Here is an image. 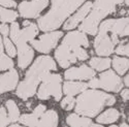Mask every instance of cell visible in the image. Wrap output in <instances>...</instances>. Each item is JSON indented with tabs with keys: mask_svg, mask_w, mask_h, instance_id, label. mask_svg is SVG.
I'll list each match as a JSON object with an SVG mask.
<instances>
[{
	"mask_svg": "<svg viewBox=\"0 0 129 127\" xmlns=\"http://www.w3.org/2000/svg\"><path fill=\"white\" fill-rule=\"evenodd\" d=\"M38 117H36V116H34L33 114H31V115H23V116H21V117L19 118V122L21 124H23V125H26V126H32V127H34V126H37V123H38Z\"/></svg>",
	"mask_w": 129,
	"mask_h": 127,
	"instance_id": "24",
	"label": "cell"
},
{
	"mask_svg": "<svg viewBox=\"0 0 129 127\" xmlns=\"http://www.w3.org/2000/svg\"><path fill=\"white\" fill-rule=\"evenodd\" d=\"M116 102L115 96L98 90L83 91L76 100V112L85 117H95L106 105H113Z\"/></svg>",
	"mask_w": 129,
	"mask_h": 127,
	"instance_id": "5",
	"label": "cell"
},
{
	"mask_svg": "<svg viewBox=\"0 0 129 127\" xmlns=\"http://www.w3.org/2000/svg\"><path fill=\"white\" fill-rule=\"evenodd\" d=\"M129 91H128V89H125V90H123L122 92H121V96H122V98L125 100V101H127L128 100V98H129Z\"/></svg>",
	"mask_w": 129,
	"mask_h": 127,
	"instance_id": "33",
	"label": "cell"
},
{
	"mask_svg": "<svg viewBox=\"0 0 129 127\" xmlns=\"http://www.w3.org/2000/svg\"><path fill=\"white\" fill-rule=\"evenodd\" d=\"M92 5H93V3L90 2V1L86 2L76 14H74L71 18H69L66 21L65 24H64V29H65V30H71L73 28H76L82 22V21L86 18V16L89 14V12L92 8Z\"/></svg>",
	"mask_w": 129,
	"mask_h": 127,
	"instance_id": "13",
	"label": "cell"
},
{
	"mask_svg": "<svg viewBox=\"0 0 129 127\" xmlns=\"http://www.w3.org/2000/svg\"><path fill=\"white\" fill-rule=\"evenodd\" d=\"M125 3H126V4L128 5V0H125Z\"/></svg>",
	"mask_w": 129,
	"mask_h": 127,
	"instance_id": "37",
	"label": "cell"
},
{
	"mask_svg": "<svg viewBox=\"0 0 129 127\" xmlns=\"http://www.w3.org/2000/svg\"><path fill=\"white\" fill-rule=\"evenodd\" d=\"M74 104H76V99L73 98V96H70V95H67V97H65L61 101V107L65 111L72 110Z\"/></svg>",
	"mask_w": 129,
	"mask_h": 127,
	"instance_id": "26",
	"label": "cell"
},
{
	"mask_svg": "<svg viewBox=\"0 0 129 127\" xmlns=\"http://www.w3.org/2000/svg\"><path fill=\"white\" fill-rule=\"evenodd\" d=\"M119 117L120 114L116 109H110L102 113L100 116H98V118L96 120L99 124H112L119 119Z\"/></svg>",
	"mask_w": 129,
	"mask_h": 127,
	"instance_id": "19",
	"label": "cell"
},
{
	"mask_svg": "<svg viewBox=\"0 0 129 127\" xmlns=\"http://www.w3.org/2000/svg\"><path fill=\"white\" fill-rule=\"evenodd\" d=\"M0 5H3L5 7H16L17 3L15 0H0Z\"/></svg>",
	"mask_w": 129,
	"mask_h": 127,
	"instance_id": "31",
	"label": "cell"
},
{
	"mask_svg": "<svg viewBox=\"0 0 129 127\" xmlns=\"http://www.w3.org/2000/svg\"><path fill=\"white\" fill-rule=\"evenodd\" d=\"M14 67V62L12 58L4 55L3 53L0 54V70H6Z\"/></svg>",
	"mask_w": 129,
	"mask_h": 127,
	"instance_id": "25",
	"label": "cell"
},
{
	"mask_svg": "<svg viewBox=\"0 0 129 127\" xmlns=\"http://www.w3.org/2000/svg\"><path fill=\"white\" fill-rule=\"evenodd\" d=\"M45 111H46V105H44V104H39V105H37V107L35 108V110L33 111V115L39 118L40 116L45 113Z\"/></svg>",
	"mask_w": 129,
	"mask_h": 127,
	"instance_id": "30",
	"label": "cell"
},
{
	"mask_svg": "<svg viewBox=\"0 0 129 127\" xmlns=\"http://www.w3.org/2000/svg\"><path fill=\"white\" fill-rule=\"evenodd\" d=\"M89 47V40L86 33L82 31H72L63 38L61 46L56 50L55 57L59 65L63 68L69 67L78 60L88 59L85 48Z\"/></svg>",
	"mask_w": 129,
	"mask_h": 127,
	"instance_id": "2",
	"label": "cell"
},
{
	"mask_svg": "<svg viewBox=\"0 0 129 127\" xmlns=\"http://www.w3.org/2000/svg\"><path fill=\"white\" fill-rule=\"evenodd\" d=\"M128 35V18L106 20L99 27V32L94 41L96 54L109 56L115 51V46L119 44V37Z\"/></svg>",
	"mask_w": 129,
	"mask_h": 127,
	"instance_id": "1",
	"label": "cell"
},
{
	"mask_svg": "<svg viewBox=\"0 0 129 127\" xmlns=\"http://www.w3.org/2000/svg\"><path fill=\"white\" fill-rule=\"evenodd\" d=\"M120 126H127V127H128V125H127V124H126V123H122V124H121V125H120Z\"/></svg>",
	"mask_w": 129,
	"mask_h": 127,
	"instance_id": "36",
	"label": "cell"
},
{
	"mask_svg": "<svg viewBox=\"0 0 129 127\" xmlns=\"http://www.w3.org/2000/svg\"><path fill=\"white\" fill-rule=\"evenodd\" d=\"M49 5V0H31L20 3L19 12L23 18H36Z\"/></svg>",
	"mask_w": 129,
	"mask_h": 127,
	"instance_id": "11",
	"label": "cell"
},
{
	"mask_svg": "<svg viewBox=\"0 0 129 127\" xmlns=\"http://www.w3.org/2000/svg\"><path fill=\"white\" fill-rule=\"evenodd\" d=\"M3 53V45H2V38L0 36V54Z\"/></svg>",
	"mask_w": 129,
	"mask_h": 127,
	"instance_id": "34",
	"label": "cell"
},
{
	"mask_svg": "<svg viewBox=\"0 0 129 127\" xmlns=\"http://www.w3.org/2000/svg\"><path fill=\"white\" fill-rule=\"evenodd\" d=\"M128 78H129V77H128V75H127V77H125V78H124V84H125V86H127V87H128V80H129Z\"/></svg>",
	"mask_w": 129,
	"mask_h": 127,
	"instance_id": "35",
	"label": "cell"
},
{
	"mask_svg": "<svg viewBox=\"0 0 129 127\" xmlns=\"http://www.w3.org/2000/svg\"><path fill=\"white\" fill-rule=\"evenodd\" d=\"M10 123L8 116L6 114V111L4 108H0V127L1 126H6Z\"/></svg>",
	"mask_w": 129,
	"mask_h": 127,
	"instance_id": "28",
	"label": "cell"
},
{
	"mask_svg": "<svg viewBox=\"0 0 129 127\" xmlns=\"http://www.w3.org/2000/svg\"><path fill=\"white\" fill-rule=\"evenodd\" d=\"M42 84L37 92V96L41 100L49 99L53 96L56 100H60L62 96L61 90V77L59 75H48L42 79Z\"/></svg>",
	"mask_w": 129,
	"mask_h": 127,
	"instance_id": "7",
	"label": "cell"
},
{
	"mask_svg": "<svg viewBox=\"0 0 129 127\" xmlns=\"http://www.w3.org/2000/svg\"><path fill=\"white\" fill-rule=\"evenodd\" d=\"M124 0H95L93 9L90 15L82 21L80 31L90 35H95L98 31V26L102 19L114 13L116 6L123 3Z\"/></svg>",
	"mask_w": 129,
	"mask_h": 127,
	"instance_id": "6",
	"label": "cell"
},
{
	"mask_svg": "<svg viewBox=\"0 0 129 127\" xmlns=\"http://www.w3.org/2000/svg\"><path fill=\"white\" fill-rule=\"evenodd\" d=\"M19 82V75L16 69H12L4 75L0 76V94L12 91L15 89Z\"/></svg>",
	"mask_w": 129,
	"mask_h": 127,
	"instance_id": "14",
	"label": "cell"
},
{
	"mask_svg": "<svg viewBox=\"0 0 129 127\" xmlns=\"http://www.w3.org/2000/svg\"><path fill=\"white\" fill-rule=\"evenodd\" d=\"M113 66L114 69L117 71L119 76H123L127 72L129 63L126 58H120V57H115L113 59Z\"/></svg>",
	"mask_w": 129,
	"mask_h": 127,
	"instance_id": "20",
	"label": "cell"
},
{
	"mask_svg": "<svg viewBox=\"0 0 129 127\" xmlns=\"http://www.w3.org/2000/svg\"><path fill=\"white\" fill-rule=\"evenodd\" d=\"M6 109L8 111V119H9L10 123L19 121L20 111H19L17 104L14 100H7L6 101Z\"/></svg>",
	"mask_w": 129,
	"mask_h": 127,
	"instance_id": "22",
	"label": "cell"
},
{
	"mask_svg": "<svg viewBox=\"0 0 129 127\" xmlns=\"http://www.w3.org/2000/svg\"><path fill=\"white\" fill-rule=\"evenodd\" d=\"M4 46H5V50H6V53L8 54L9 57H15L17 55V50L15 48V46L13 45V42L10 39H8L6 36H4Z\"/></svg>",
	"mask_w": 129,
	"mask_h": 127,
	"instance_id": "27",
	"label": "cell"
},
{
	"mask_svg": "<svg viewBox=\"0 0 129 127\" xmlns=\"http://www.w3.org/2000/svg\"><path fill=\"white\" fill-rule=\"evenodd\" d=\"M88 87H91L93 89L101 88L106 91L119 92L123 87V83L119 76L116 75L113 70H107L101 73L99 76V79H90Z\"/></svg>",
	"mask_w": 129,
	"mask_h": 127,
	"instance_id": "8",
	"label": "cell"
},
{
	"mask_svg": "<svg viewBox=\"0 0 129 127\" xmlns=\"http://www.w3.org/2000/svg\"><path fill=\"white\" fill-rule=\"evenodd\" d=\"M17 18H18L17 12L0 6V21H1L2 23H7V22L12 23Z\"/></svg>",
	"mask_w": 129,
	"mask_h": 127,
	"instance_id": "23",
	"label": "cell"
},
{
	"mask_svg": "<svg viewBox=\"0 0 129 127\" xmlns=\"http://www.w3.org/2000/svg\"><path fill=\"white\" fill-rule=\"evenodd\" d=\"M8 32H9V27L5 23H2L0 25V33H1L3 36H7Z\"/></svg>",
	"mask_w": 129,
	"mask_h": 127,
	"instance_id": "32",
	"label": "cell"
},
{
	"mask_svg": "<svg viewBox=\"0 0 129 127\" xmlns=\"http://www.w3.org/2000/svg\"><path fill=\"white\" fill-rule=\"evenodd\" d=\"M64 77L66 80H90L95 77V71L87 65H82L80 67H72L65 71Z\"/></svg>",
	"mask_w": 129,
	"mask_h": 127,
	"instance_id": "12",
	"label": "cell"
},
{
	"mask_svg": "<svg viewBox=\"0 0 129 127\" xmlns=\"http://www.w3.org/2000/svg\"><path fill=\"white\" fill-rule=\"evenodd\" d=\"M129 49H128V45H120L116 49V53L118 55H123V56H128L129 54Z\"/></svg>",
	"mask_w": 129,
	"mask_h": 127,
	"instance_id": "29",
	"label": "cell"
},
{
	"mask_svg": "<svg viewBox=\"0 0 129 127\" xmlns=\"http://www.w3.org/2000/svg\"><path fill=\"white\" fill-rule=\"evenodd\" d=\"M18 65L21 68H26L33 60L34 52L26 44L18 45Z\"/></svg>",
	"mask_w": 129,
	"mask_h": 127,
	"instance_id": "15",
	"label": "cell"
},
{
	"mask_svg": "<svg viewBox=\"0 0 129 127\" xmlns=\"http://www.w3.org/2000/svg\"><path fill=\"white\" fill-rule=\"evenodd\" d=\"M84 1L85 0H52V8L38 20V28L45 32L56 30Z\"/></svg>",
	"mask_w": 129,
	"mask_h": 127,
	"instance_id": "4",
	"label": "cell"
},
{
	"mask_svg": "<svg viewBox=\"0 0 129 127\" xmlns=\"http://www.w3.org/2000/svg\"><path fill=\"white\" fill-rule=\"evenodd\" d=\"M55 61L50 56H40L28 69L25 80L21 82L17 89V96L21 99H28L36 93V88L51 70H56Z\"/></svg>",
	"mask_w": 129,
	"mask_h": 127,
	"instance_id": "3",
	"label": "cell"
},
{
	"mask_svg": "<svg viewBox=\"0 0 129 127\" xmlns=\"http://www.w3.org/2000/svg\"><path fill=\"white\" fill-rule=\"evenodd\" d=\"M37 28L38 27L35 24L30 23L29 25L25 26L22 30H20L19 23L14 21V22H12V26H10V38L17 46L27 44V41H31L36 36L38 32Z\"/></svg>",
	"mask_w": 129,
	"mask_h": 127,
	"instance_id": "9",
	"label": "cell"
},
{
	"mask_svg": "<svg viewBox=\"0 0 129 127\" xmlns=\"http://www.w3.org/2000/svg\"><path fill=\"white\" fill-rule=\"evenodd\" d=\"M62 35L63 33L61 31H52L51 33L41 35L39 39H32L31 45L36 51L47 54V53H50L57 46L58 41Z\"/></svg>",
	"mask_w": 129,
	"mask_h": 127,
	"instance_id": "10",
	"label": "cell"
},
{
	"mask_svg": "<svg viewBox=\"0 0 129 127\" xmlns=\"http://www.w3.org/2000/svg\"><path fill=\"white\" fill-rule=\"evenodd\" d=\"M88 88V84L86 83H82V82H66L63 85V92L66 95H70L73 96L78 93H81L83 91H85Z\"/></svg>",
	"mask_w": 129,
	"mask_h": 127,
	"instance_id": "16",
	"label": "cell"
},
{
	"mask_svg": "<svg viewBox=\"0 0 129 127\" xmlns=\"http://www.w3.org/2000/svg\"><path fill=\"white\" fill-rule=\"evenodd\" d=\"M90 66L96 70H104L111 66V59L109 58H97L93 57L90 60Z\"/></svg>",
	"mask_w": 129,
	"mask_h": 127,
	"instance_id": "21",
	"label": "cell"
},
{
	"mask_svg": "<svg viewBox=\"0 0 129 127\" xmlns=\"http://www.w3.org/2000/svg\"><path fill=\"white\" fill-rule=\"evenodd\" d=\"M58 125V115L55 111H48L47 113L42 114L39 119H38V123L37 126H57Z\"/></svg>",
	"mask_w": 129,
	"mask_h": 127,
	"instance_id": "17",
	"label": "cell"
},
{
	"mask_svg": "<svg viewBox=\"0 0 129 127\" xmlns=\"http://www.w3.org/2000/svg\"><path fill=\"white\" fill-rule=\"evenodd\" d=\"M66 123L69 126H73V127H87V126H91L92 125V121L91 119L81 117V115H77V114H71L66 118Z\"/></svg>",
	"mask_w": 129,
	"mask_h": 127,
	"instance_id": "18",
	"label": "cell"
}]
</instances>
